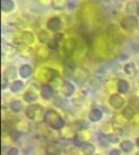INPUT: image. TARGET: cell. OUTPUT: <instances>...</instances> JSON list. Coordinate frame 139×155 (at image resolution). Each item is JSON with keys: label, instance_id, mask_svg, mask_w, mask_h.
I'll list each match as a JSON object with an SVG mask.
<instances>
[{"label": "cell", "instance_id": "cell-1", "mask_svg": "<svg viewBox=\"0 0 139 155\" xmlns=\"http://www.w3.org/2000/svg\"><path fill=\"white\" fill-rule=\"evenodd\" d=\"M44 122L54 130L62 129L64 127V125H65V122H64L63 117L54 110L46 111V113L44 114Z\"/></svg>", "mask_w": 139, "mask_h": 155}, {"label": "cell", "instance_id": "cell-2", "mask_svg": "<svg viewBox=\"0 0 139 155\" xmlns=\"http://www.w3.org/2000/svg\"><path fill=\"white\" fill-rule=\"evenodd\" d=\"M121 26L126 31H133L139 25V20L135 16H129L121 20Z\"/></svg>", "mask_w": 139, "mask_h": 155}, {"label": "cell", "instance_id": "cell-3", "mask_svg": "<svg viewBox=\"0 0 139 155\" xmlns=\"http://www.w3.org/2000/svg\"><path fill=\"white\" fill-rule=\"evenodd\" d=\"M43 110V107H41L40 105H31L26 108L25 114L29 120H35L36 116L40 114V112Z\"/></svg>", "mask_w": 139, "mask_h": 155}, {"label": "cell", "instance_id": "cell-4", "mask_svg": "<svg viewBox=\"0 0 139 155\" xmlns=\"http://www.w3.org/2000/svg\"><path fill=\"white\" fill-rule=\"evenodd\" d=\"M109 102H110V105L115 109H120L124 107V97H121L119 94L115 93V94H112L109 99Z\"/></svg>", "mask_w": 139, "mask_h": 155}, {"label": "cell", "instance_id": "cell-5", "mask_svg": "<svg viewBox=\"0 0 139 155\" xmlns=\"http://www.w3.org/2000/svg\"><path fill=\"white\" fill-rule=\"evenodd\" d=\"M99 142L102 146L106 147L108 146L110 143H117L118 142V136L115 135H107V134H102L99 133Z\"/></svg>", "mask_w": 139, "mask_h": 155}, {"label": "cell", "instance_id": "cell-6", "mask_svg": "<svg viewBox=\"0 0 139 155\" xmlns=\"http://www.w3.org/2000/svg\"><path fill=\"white\" fill-rule=\"evenodd\" d=\"M47 27L52 31H58L62 28V21L59 17H52L47 21Z\"/></svg>", "mask_w": 139, "mask_h": 155}, {"label": "cell", "instance_id": "cell-7", "mask_svg": "<svg viewBox=\"0 0 139 155\" xmlns=\"http://www.w3.org/2000/svg\"><path fill=\"white\" fill-rule=\"evenodd\" d=\"M53 93H54L53 88L50 85L45 84V85H43L41 87V97L44 100H50L53 97Z\"/></svg>", "mask_w": 139, "mask_h": 155}, {"label": "cell", "instance_id": "cell-8", "mask_svg": "<svg viewBox=\"0 0 139 155\" xmlns=\"http://www.w3.org/2000/svg\"><path fill=\"white\" fill-rule=\"evenodd\" d=\"M63 91H64V93H65L66 97H70V95H72L74 92L73 84L70 83V82L67 81V80H65V81L63 82Z\"/></svg>", "mask_w": 139, "mask_h": 155}, {"label": "cell", "instance_id": "cell-9", "mask_svg": "<svg viewBox=\"0 0 139 155\" xmlns=\"http://www.w3.org/2000/svg\"><path fill=\"white\" fill-rule=\"evenodd\" d=\"M19 74H20V76H21L22 78L26 79V78L31 77V74H33V68H31V65L24 64V65H22L21 67H20Z\"/></svg>", "mask_w": 139, "mask_h": 155}, {"label": "cell", "instance_id": "cell-10", "mask_svg": "<svg viewBox=\"0 0 139 155\" xmlns=\"http://www.w3.org/2000/svg\"><path fill=\"white\" fill-rule=\"evenodd\" d=\"M130 89V85L126 80H118L117 82V90L119 93H127Z\"/></svg>", "mask_w": 139, "mask_h": 155}, {"label": "cell", "instance_id": "cell-11", "mask_svg": "<svg viewBox=\"0 0 139 155\" xmlns=\"http://www.w3.org/2000/svg\"><path fill=\"white\" fill-rule=\"evenodd\" d=\"M102 112L99 109H92L89 112V118L91 122H99V120H102Z\"/></svg>", "mask_w": 139, "mask_h": 155}, {"label": "cell", "instance_id": "cell-12", "mask_svg": "<svg viewBox=\"0 0 139 155\" xmlns=\"http://www.w3.org/2000/svg\"><path fill=\"white\" fill-rule=\"evenodd\" d=\"M15 8L13 0H1V10L3 12H11Z\"/></svg>", "mask_w": 139, "mask_h": 155}, {"label": "cell", "instance_id": "cell-13", "mask_svg": "<svg viewBox=\"0 0 139 155\" xmlns=\"http://www.w3.org/2000/svg\"><path fill=\"white\" fill-rule=\"evenodd\" d=\"M82 152L85 155H92L95 152V147L94 145L90 143H85L82 147Z\"/></svg>", "mask_w": 139, "mask_h": 155}, {"label": "cell", "instance_id": "cell-14", "mask_svg": "<svg viewBox=\"0 0 139 155\" xmlns=\"http://www.w3.org/2000/svg\"><path fill=\"white\" fill-rule=\"evenodd\" d=\"M22 40H23L24 43H26V44H31V43L35 41V36H34L33 33H31V31H24L23 34H22Z\"/></svg>", "mask_w": 139, "mask_h": 155}, {"label": "cell", "instance_id": "cell-15", "mask_svg": "<svg viewBox=\"0 0 139 155\" xmlns=\"http://www.w3.org/2000/svg\"><path fill=\"white\" fill-rule=\"evenodd\" d=\"M45 153H46V155H61V151L54 145H49L45 149Z\"/></svg>", "mask_w": 139, "mask_h": 155}, {"label": "cell", "instance_id": "cell-16", "mask_svg": "<svg viewBox=\"0 0 139 155\" xmlns=\"http://www.w3.org/2000/svg\"><path fill=\"white\" fill-rule=\"evenodd\" d=\"M133 147H134V145L131 140H122V142L120 143V149L124 152H131L132 150H133Z\"/></svg>", "mask_w": 139, "mask_h": 155}, {"label": "cell", "instance_id": "cell-17", "mask_svg": "<svg viewBox=\"0 0 139 155\" xmlns=\"http://www.w3.org/2000/svg\"><path fill=\"white\" fill-rule=\"evenodd\" d=\"M10 108H11V110L13 111V112H15V113H17V112H20V111L22 110V103L20 101H13L12 103H11L10 105Z\"/></svg>", "mask_w": 139, "mask_h": 155}, {"label": "cell", "instance_id": "cell-18", "mask_svg": "<svg viewBox=\"0 0 139 155\" xmlns=\"http://www.w3.org/2000/svg\"><path fill=\"white\" fill-rule=\"evenodd\" d=\"M135 112H136V111L134 110V109L132 108L131 106H128V107H126V108L124 109V110H122L121 114L124 115L126 118H128V120H129V118L133 117L134 114H135Z\"/></svg>", "mask_w": 139, "mask_h": 155}, {"label": "cell", "instance_id": "cell-19", "mask_svg": "<svg viewBox=\"0 0 139 155\" xmlns=\"http://www.w3.org/2000/svg\"><path fill=\"white\" fill-rule=\"evenodd\" d=\"M23 88V82L20 81V80H17V81H14L11 85V90L13 92H18Z\"/></svg>", "mask_w": 139, "mask_h": 155}, {"label": "cell", "instance_id": "cell-20", "mask_svg": "<svg viewBox=\"0 0 139 155\" xmlns=\"http://www.w3.org/2000/svg\"><path fill=\"white\" fill-rule=\"evenodd\" d=\"M124 71H126V74H128L129 76H135L136 74L135 64H133V63H128V64H126L124 65Z\"/></svg>", "mask_w": 139, "mask_h": 155}, {"label": "cell", "instance_id": "cell-21", "mask_svg": "<svg viewBox=\"0 0 139 155\" xmlns=\"http://www.w3.org/2000/svg\"><path fill=\"white\" fill-rule=\"evenodd\" d=\"M23 97L26 102H33V101H35V100H37V94H36L34 91L28 90L25 92V94H24Z\"/></svg>", "mask_w": 139, "mask_h": 155}, {"label": "cell", "instance_id": "cell-22", "mask_svg": "<svg viewBox=\"0 0 139 155\" xmlns=\"http://www.w3.org/2000/svg\"><path fill=\"white\" fill-rule=\"evenodd\" d=\"M38 38H39V41H40L41 43H46L47 41H48V39H49L48 34H47L45 31H41L40 33H39Z\"/></svg>", "mask_w": 139, "mask_h": 155}, {"label": "cell", "instance_id": "cell-23", "mask_svg": "<svg viewBox=\"0 0 139 155\" xmlns=\"http://www.w3.org/2000/svg\"><path fill=\"white\" fill-rule=\"evenodd\" d=\"M58 47H59V42H57L54 39L50 40V42L48 43V48L51 49V51H56V49H58Z\"/></svg>", "mask_w": 139, "mask_h": 155}, {"label": "cell", "instance_id": "cell-24", "mask_svg": "<svg viewBox=\"0 0 139 155\" xmlns=\"http://www.w3.org/2000/svg\"><path fill=\"white\" fill-rule=\"evenodd\" d=\"M10 135L14 140H17L18 138L21 136V133H20L19 131H17V130H12V131L10 132Z\"/></svg>", "mask_w": 139, "mask_h": 155}, {"label": "cell", "instance_id": "cell-25", "mask_svg": "<svg viewBox=\"0 0 139 155\" xmlns=\"http://www.w3.org/2000/svg\"><path fill=\"white\" fill-rule=\"evenodd\" d=\"M6 155H19V150H18V148H16V147H12L8 149Z\"/></svg>", "mask_w": 139, "mask_h": 155}, {"label": "cell", "instance_id": "cell-26", "mask_svg": "<svg viewBox=\"0 0 139 155\" xmlns=\"http://www.w3.org/2000/svg\"><path fill=\"white\" fill-rule=\"evenodd\" d=\"M67 8H69V10H72V8H74L76 6V1H67Z\"/></svg>", "mask_w": 139, "mask_h": 155}, {"label": "cell", "instance_id": "cell-27", "mask_svg": "<svg viewBox=\"0 0 139 155\" xmlns=\"http://www.w3.org/2000/svg\"><path fill=\"white\" fill-rule=\"evenodd\" d=\"M73 143H74V145L79 146V147H83V145H84V143L82 142L81 140H79L77 137H74L73 138Z\"/></svg>", "mask_w": 139, "mask_h": 155}, {"label": "cell", "instance_id": "cell-28", "mask_svg": "<svg viewBox=\"0 0 139 155\" xmlns=\"http://www.w3.org/2000/svg\"><path fill=\"white\" fill-rule=\"evenodd\" d=\"M53 39L57 41V42H60V41L63 39V35L61 33H57L56 35H54V38Z\"/></svg>", "mask_w": 139, "mask_h": 155}, {"label": "cell", "instance_id": "cell-29", "mask_svg": "<svg viewBox=\"0 0 139 155\" xmlns=\"http://www.w3.org/2000/svg\"><path fill=\"white\" fill-rule=\"evenodd\" d=\"M6 83H8V79H6L5 77H3L2 78V89H4V88L6 87Z\"/></svg>", "mask_w": 139, "mask_h": 155}, {"label": "cell", "instance_id": "cell-30", "mask_svg": "<svg viewBox=\"0 0 139 155\" xmlns=\"http://www.w3.org/2000/svg\"><path fill=\"white\" fill-rule=\"evenodd\" d=\"M110 155H121V153H120L119 150H117V149H113L112 151L110 152Z\"/></svg>", "mask_w": 139, "mask_h": 155}, {"label": "cell", "instance_id": "cell-31", "mask_svg": "<svg viewBox=\"0 0 139 155\" xmlns=\"http://www.w3.org/2000/svg\"><path fill=\"white\" fill-rule=\"evenodd\" d=\"M136 12H137V15L139 16V4L137 5V8H136Z\"/></svg>", "mask_w": 139, "mask_h": 155}, {"label": "cell", "instance_id": "cell-32", "mask_svg": "<svg viewBox=\"0 0 139 155\" xmlns=\"http://www.w3.org/2000/svg\"><path fill=\"white\" fill-rule=\"evenodd\" d=\"M136 145H137L138 147H139V137L137 138V140H136Z\"/></svg>", "mask_w": 139, "mask_h": 155}, {"label": "cell", "instance_id": "cell-33", "mask_svg": "<svg viewBox=\"0 0 139 155\" xmlns=\"http://www.w3.org/2000/svg\"><path fill=\"white\" fill-rule=\"evenodd\" d=\"M136 155H139V152H137V153H136Z\"/></svg>", "mask_w": 139, "mask_h": 155}]
</instances>
